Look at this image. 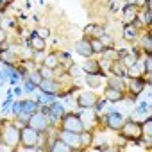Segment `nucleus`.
<instances>
[{
    "instance_id": "obj_1",
    "label": "nucleus",
    "mask_w": 152,
    "mask_h": 152,
    "mask_svg": "<svg viewBox=\"0 0 152 152\" xmlns=\"http://www.w3.org/2000/svg\"><path fill=\"white\" fill-rule=\"evenodd\" d=\"M61 125H63V131L77 132V134H81V132L84 131V124H83L81 115H75V113H72V115H64V116L61 118Z\"/></svg>"
},
{
    "instance_id": "obj_2",
    "label": "nucleus",
    "mask_w": 152,
    "mask_h": 152,
    "mask_svg": "<svg viewBox=\"0 0 152 152\" xmlns=\"http://www.w3.org/2000/svg\"><path fill=\"white\" fill-rule=\"evenodd\" d=\"M120 134H122L125 140L138 141V140L143 136L141 124H138V122H132V120H127V122H124V125L120 127Z\"/></svg>"
},
{
    "instance_id": "obj_3",
    "label": "nucleus",
    "mask_w": 152,
    "mask_h": 152,
    "mask_svg": "<svg viewBox=\"0 0 152 152\" xmlns=\"http://www.w3.org/2000/svg\"><path fill=\"white\" fill-rule=\"evenodd\" d=\"M38 138H39V132L31 125H23L20 129V141L25 145V150H34V147L38 145Z\"/></svg>"
},
{
    "instance_id": "obj_4",
    "label": "nucleus",
    "mask_w": 152,
    "mask_h": 152,
    "mask_svg": "<svg viewBox=\"0 0 152 152\" xmlns=\"http://www.w3.org/2000/svg\"><path fill=\"white\" fill-rule=\"evenodd\" d=\"M27 125H31L32 129H36L38 132H45L48 127V116H45L43 113H32L27 120Z\"/></svg>"
},
{
    "instance_id": "obj_5",
    "label": "nucleus",
    "mask_w": 152,
    "mask_h": 152,
    "mask_svg": "<svg viewBox=\"0 0 152 152\" xmlns=\"http://www.w3.org/2000/svg\"><path fill=\"white\" fill-rule=\"evenodd\" d=\"M2 141L9 148H13L15 145H18L20 143V129L16 125H7L4 129V134H2Z\"/></svg>"
},
{
    "instance_id": "obj_6",
    "label": "nucleus",
    "mask_w": 152,
    "mask_h": 152,
    "mask_svg": "<svg viewBox=\"0 0 152 152\" xmlns=\"http://www.w3.org/2000/svg\"><path fill=\"white\" fill-rule=\"evenodd\" d=\"M124 122H125V118H124V115L118 113V111H113V113H109V115L106 116V125H107L111 131H120V127L124 125Z\"/></svg>"
},
{
    "instance_id": "obj_7",
    "label": "nucleus",
    "mask_w": 152,
    "mask_h": 152,
    "mask_svg": "<svg viewBox=\"0 0 152 152\" xmlns=\"http://www.w3.org/2000/svg\"><path fill=\"white\" fill-rule=\"evenodd\" d=\"M95 102H97V95H95L93 91L81 93V95H79V99H77V104H79L81 107H84V109H93Z\"/></svg>"
},
{
    "instance_id": "obj_8",
    "label": "nucleus",
    "mask_w": 152,
    "mask_h": 152,
    "mask_svg": "<svg viewBox=\"0 0 152 152\" xmlns=\"http://www.w3.org/2000/svg\"><path fill=\"white\" fill-rule=\"evenodd\" d=\"M39 90L45 95H56V93H59V83L54 79H43L39 84Z\"/></svg>"
},
{
    "instance_id": "obj_9",
    "label": "nucleus",
    "mask_w": 152,
    "mask_h": 152,
    "mask_svg": "<svg viewBox=\"0 0 152 152\" xmlns=\"http://www.w3.org/2000/svg\"><path fill=\"white\" fill-rule=\"evenodd\" d=\"M75 50H77V54H81L83 57H88V59L93 56V50H91V45H90L88 38H84V39L75 43Z\"/></svg>"
},
{
    "instance_id": "obj_10",
    "label": "nucleus",
    "mask_w": 152,
    "mask_h": 152,
    "mask_svg": "<svg viewBox=\"0 0 152 152\" xmlns=\"http://www.w3.org/2000/svg\"><path fill=\"white\" fill-rule=\"evenodd\" d=\"M61 140H63L64 143H68L72 148H77V147H81V138H79V134H77V132L63 131V132H61Z\"/></svg>"
},
{
    "instance_id": "obj_11",
    "label": "nucleus",
    "mask_w": 152,
    "mask_h": 152,
    "mask_svg": "<svg viewBox=\"0 0 152 152\" xmlns=\"http://www.w3.org/2000/svg\"><path fill=\"white\" fill-rule=\"evenodd\" d=\"M145 90V81L141 77H136V79H131V84H129V91H131V97L136 99L141 91Z\"/></svg>"
},
{
    "instance_id": "obj_12",
    "label": "nucleus",
    "mask_w": 152,
    "mask_h": 152,
    "mask_svg": "<svg viewBox=\"0 0 152 152\" xmlns=\"http://www.w3.org/2000/svg\"><path fill=\"white\" fill-rule=\"evenodd\" d=\"M104 99H106L107 102H120V100H124V91L107 86V88L104 90Z\"/></svg>"
},
{
    "instance_id": "obj_13",
    "label": "nucleus",
    "mask_w": 152,
    "mask_h": 152,
    "mask_svg": "<svg viewBox=\"0 0 152 152\" xmlns=\"http://www.w3.org/2000/svg\"><path fill=\"white\" fill-rule=\"evenodd\" d=\"M111 73L116 75V77H122L124 79V77H127V66H124V63L120 59H116L111 64Z\"/></svg>"
},
{
    "instance_id": "obj_14",
    "label": "nucleus",
    "mask_w": 152,
    "mask_h": 152,
    "mask_svg": "<svg viewBox=\"0 0 152 152\" xmlns=\"http://www.w3.org/2000/svg\"><path fill=\"white\" fill-rule=\"evenodd\" d=\"M47 150H52V152H72L73 148H72L68 143H64L61 138H57L56 141H52V145H50Z\"/></svg>"
},
{
    "instance_id": "obj_15",
    "label": "nucleus",
    "mask_w": 152,
    "mask_h": 152,
    "mask_svg": "<svg viewBox=\"0 0 152 152\" xmlns=\"http://www.w3.org/2000/svg\"><path fill=\"white\" fill-rule=\"evenodd\" d=\"M136 18H138L136 6H125L124 7V23H132Z\"/></svg>"
},
{
    "instance_id": "obj_16",
    "label": "nucleus",
    "mask_w": 152,
    "mask_h": 152,
    "mask_svg": "<svg viewBox=\"0 0 152 152\" xmlns=\"http://www.w3.org/2000/svg\"><path fill=\"white\" fill-rule=\"evenodd\" d=\"M29 47H31L32 50H41V52H43L47 45H45V39H43V38H39L36 32H32V36L29 38Z\"/></svg>"
},
{
    "instance_id": "obj_17",
    "label": "nucleus",
    "mask_w": 152,
    "mask_h": 152,
    "mask_svg": "<svg viewBox=\"0 0 152 152\" xmlns=\"http://www.w3.org/2000/svg\"><path fill=\"white\" fill-rule=\"evenodd\" d=\"M136 36H138V31H136V27H134L132 23H124V39H127V41H132Z\"/></svg>"
},
{
    "instance_id": "obj_18",
    "label": "nucleus",
    "mask_w": 152,
    "mask_h": 152,
    "mask_svg": "<svg viewBox=\"0 0 152 152\" xmlns=\"http://www.w3.org/2000/svg\"><path fill=\"white\" fill-rule=\"evenodd\" d=\"M38 109H39V106H38V102H34V100H23V102H22V111L27 113V115H32V113H36Z\"/></svg>"
},
{
    "instance_id": "obj_19",
    "label": "nucleus",
    "mask_w": 152,
    "mask_h": 152,
    "mask_svg": "<svg viewBox=\"0 0 152 152\" xmlns=\"http://www.w3.org/2000/svg\"><path fill=\"white\" fill-rule=\"evenodd\" d=\"M64 116V109H63V106L61 104H57V102H54V104H50V116L48 118H63Z\"/></svg>"
},
{
    "instance_id": "obj_20",
    "label": "nucleus",
    "mask_w": 152,
    "mask_h": 152,
    "mask_svg": "<svg viewBox=\"0 0 152 152\" xmlns=\"http://www.w3.org/2000/svg\"><path fill=\"white\" fill-rule=\"evenodd\" d=\"M43 64L48 66V68H52V70H56V68L59 66V56H57V54H48V56L43 59Z\"/></svg>"
},
{
    "instance_id": "obj_21",
    "label": "nucleus",
    "mask_w": 152,
    "mask_h": 152,
    "mask_svg": "<svg viewBox=\"0 0 152 152\" xmlns=\"http://www.w3.org/2000/svg\"><path fill=\"white\" fill-rule=\"evenodd\" d=\"M83 70L88 72V73H99V75H102V72H100V64H99V63H93V61H90V59H88V63L83 64Z\"/></svg>"
},
{
    "instance_id": "obj_22",
    "label": "nucleus",
    "mask_w": 152,
    "mask_h": 152,
    "mask_svg": "<svg viewBox=\"0 0 152 152\" xmlns=\"http://www.w3.org/2000/svg\"><path fill=\"white\" fill-rule=\"evenodd\" d=\"M0 61H2L4 64H7V66H15L18 59L11 54V50H7V52H2V54H0Z\"/></svg>"
},
{
    "instance_id": "obj_23",
    "label": "nucleus",
    "mask_w": 152,
    "mask_h": 152,
    "mask_svg": "<svg viewBox=\"0 0 152 152\" xmlns=\"http://www.w3.org/2000/svg\"><path fill=\"white\" fill-rule=\"evenodd\" d=\"M79 138H81V147H90L91 141H93V134L90 131H86V129L79 134Z\"/></svg>"
},
{
    "instance_id": "obj_24",
    "label": "nucleus",
    "mask_w": 152,
    "mask_h": 152,
    "mask_svg": "<svg viewBox=\"0 0 152 152\" xmlns=\"http://www.w3.org/2000/svg\"><path fill=\"white\" fill-rule=\"evenodd\" d=\"M100 77H102V75H99V73H88V75H86L88 86H90V88H97V86L100 84Z\"/></svg>"
},
{
    "instance_id": "obj_25",
    "label": "nucleus",
    "mask_w": 152,
    "mask_h": 152,
    "mask_svg": "<svg viewBox=\"0 0 152 152\" xmlns=\"http://www.w3.org/2000/svg\"><path fill=\"white\" fill-rule=\"evenodd\" d=\"M109 86H111V88H115V90H122V91H124V88H125V84H124L122 77H116V75L109 77Z\"/></svg>"
},
{
    "instance_id": "obj_26",
    "label": "nucleus",
    "mask_w": 152,
    "mask_h": 152,
    "mask_svg": "<svg viewBox=\"0 0 152 152\" xmlns=\"http://www.w3.org/2000/svg\"><path fill=\"white\" fill-rule=\"evenodd\" d=\"M141 48L145 50V54H152V41H150V32H147L141 39Z\"/></svg>"
},
{
    "instance_id": "obj_27",
    "label": "nucleus",
    "mask_w": 152,
    "mask_h": 152,
    "mask_svg": "<svg viewBox=\"0 0 152 152\" xmlns=\"http://www.w3.org/2000/svg\"><path fill=\"white\" fill-rule=\"evenodd\" d=\"M90 45H91V50H93V54H102V50L106 48L99 38H93V39H90Z\"/></svg>"
},
{
    "instance_id": "obj_28",
    "label": "nucleus",
    "mask_w": 152,
    "mask_h": 152,
    "mask_svg": "<svg viewBox=\"0 0 152 152\" xmlns=\"http://www.w3.org/2000/svg\"><path fill=\"white\" fill-rule=\"evenodd\" d=\"M29 81H31L34 86H39L41 81H43V75H41L38 70H36V72H31V73H29Z\"/></svg>"
},
{
    "instance_id": "obj_29",
    "label": "nucleus",
    "mask_w": 152,
    "mask_h": 152,
    "mask_svg": "<svg viewBox=\"0 0 152 152\" xmlns=\"http://www.w3.org/2000/svg\"><path fill=\"white\" fill-rule=\"evenodd\" d=\"M141 131H143L147 136H150V134H152V118H150V116H148V118L145 120V124L141 125Z\"/></svg>"
},
{
    "instance_id": "obj_30",
    "label": "nucleus",
    "mask_w": 152,
    "mask_h": 152,
    "mask_svg": "<svg viewBox=\"0 0 152 152\" xmlns=\"http://www.w3.org/2000/svg\"><path fill=\"white\" fill-rule=\"evenodd\" d=\"M38 72L43 75V79H52V73H54V70H52V68H48V66H45V64H43Z\"/></svg>"
},
{
    "instance_id": "obj_31",
    "label": "nucleus",
    "mask_w": 152,
    "mask_h": 152,
    "mask_svg": "<svg viewBox=\"0 0 152 152\" xmlns=\"http://www.w3.org/2000/svg\"><path fill=\"white\" fill-rule=\"evenodd\" d=\"M99 39L102 41V45H104L106 48H107V47H113V38H111V36H107L106 32H104V34H102V36H100Z\"/></svg>"
},
{
    "instance_id": "obj_32",
    "label": "nucleus",
    "mask_w": 152,
    "mask_h": 152,
    "mask_svg": "<svg viewBox=\"0 0 152 152\" xmlns=\"http://www.w3.org/2000/svg\"><path fill=\"white\" fill-rule=\"evenodd\" d=\"M140 18L143 22V25H150V7L143 9V16H140Z\"/></svg>"
},
{
    "instance_id": "obj_33",
    "label": "nucleus",
    "mask_w": 152,
    "mask_h": 152,
    "mask_svg": "<svg viewBox=\"0 0 152 152\" xmlns=\"http://www.w3.org/2000/svg\"><path fill=\"white\" fill-rule=\"evenodd\" d=\"M147 73H150L152 72V57H150V54H145V68H143Z\"/></svg>"
},
{
    "instance_id": "obj_34",
    "label": "nucleus",
    "mask_w": 152,
    "mask_h": 152,
    "mask_svg": "<svg viewBox=\"0 0 152 152\" xmlns=\"http://www.w3.org/2000/svg\"><path fill=\"white\" fill-rule=\"evenodd\" d=\"M36 34H38L39 38H43V39H47V38L50 36V31H48V29H45V27H41V29H38V31H36Z\"/></svg>"
},
{
    "instance_id": "obj_35",
    "label": "nucleus",
    "mask_w": 152,
    "mask_h": 152,
    "mask_svg": "<svg viewBox=\"0 0 152 152\" xmlns=\"http://www.w3.org/2000/svg\"><path fill=\"white\" fill-rule=\"evenodd\" d=\"M68 73H70V75H75V77H77V75H81V73H83V68H79V66H70Z\"/></svg>"
},
{
    "instance_id": "obj_36",
    "label": "nucleus",
    "mask_w": 152,
    "mask_h": 152,
    "mask_svg": "<svg viewBox=\"0 0 152 152\" xmlns=\"http://www.w3.org/2000/svg\"><path fill=\"white\" fill-rule=\"evenodd\" d=\"M13 113H15L16 116L22 113V102H15V106H13Z\"/></svg>"
},
{
    "instance_id": "obj_37",
    "label": "nucleus",
    "mask_w": 152,
    "mask_h": 152,
    "mask_svg": "<svg viewBox=\"0 0 152 152\" xmlns=\"http://www.w3.org/2000/svg\"><path fill=\"white\" fill-rule=\"evenodd\" d=\"M7 50H11V47H9L6 41H2V43H0V54H2V52H7Z\"/></svg>"
},
{
    "instance_id": "obj_38",
    "label": "nucleus",
    "mask_w": 152,
    "mask_h": 152,
    "mask_svg": "<svg viewBox=\"0 0 152 152\" xmlns=\"http://www.w3.org/2000/svg\"><path fill=\"white\" fill-rule=\"evenodd\" d=\"M93 29H95V23H90V25H86L84 32H86V34H93Z\"/></svg>"
},
{
    "instance_id": "obj_39",
    "label": "nucleus",
    "mask_w": 152,
    "mask_h": 152,
    "mask_svg": "<svg viewBox=\"0 0 152 152\" xmlns=\"http://www.w3.org/2000/svg\"><path fill=\"white\" fill-rule=\"evenodd\" d=\"M34 88H36V86H34L31 81H27V83H25V91H32Z\"/></svg>"
},
{
    "instance_id": "obj_40",
    "label": "nucleus",
    "mask_w": 152,
    "mask_h": 152,
    "mask_svg": "<svg viewBox=\"0 0 152 152\" xmlns=\"http://www.w3.org/2000/svg\"><path fill=\"white\" fill-rule=\"evenodd\" d=\"M2 41H6V31L0 29V43H2Z\"/></svg>"
},
{
    "instance_id": "obj_41",
    "label": "nucleus",
    "mask_w": 152,
    "mask_h": 152,
    "mask_svg": "<svg viewBox=\"0 0 152 152\" xmlns=\"http://www.w3.org/2000/svg\"><path fill=\"white\" fill-rule=\"evenodd\" d=\"M2 18H4V16H2V11H0V23H2Z\"/></svg>"
}]
</instances>
